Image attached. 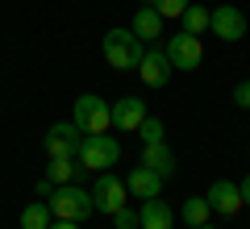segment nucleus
Returning a JSON list of instances; mask_svg holds the SVG:
<instances>
[{"label": "nucleus", "mask_w": 250, "mask_h": 229, "mask_svg": "<svg viewBox=\"0 0 250 229\" xmlns=\"http://www.w3.org/2000/svg\"><path fill=\"white\" fill-rule=\"evenodd\" d=\"M171 59H167V50L163 46H150V50L142 54V62H138V75H142V83L146 88H163V83L171 80Z\"/></svg>", "instance_id": "9b49d317"}, {"label": "nucleus", "mask_w": 250, "mask_h": 229, "mask_svg": "<svg viewBox=\"0 0 250 229\" xmlns=\"http://www.w3.org/2000/svg\"><path fill=\"white\" fill-rule=\"evenodd\" d=\"M50 221H54V212L46 200L25 204V212H21V229H50Z\"/></svg>", "instance_id": "dca6fc26"}, {"label": "nucleus", "mask_w": 250, "mask_h": 229, "mask_svg": "<svg viewBox=\"0 0 250 229\" xmlns=\"http://www.w3.org/2000/svg\"><path fill=\"white\" fill-rule=\"evenodd\" d=\"M100 50H104V62L117 71H138V62H142L146 54V42L134 34V29H108L104 42H100Z\"/></svg>", "instance_id": "f257e3e1"}, {"label": "nucleus", "mask_w": 250, "mask_h": 229, "mask_svg": "<svg viewBox=\"0 0 250 229\" xmlns=\"http://www.w3.org/2000/svg\"><path fill=\"white\" fill-rule=\"evenodd\" d=\"M50 229H80V221H62V217H54Z\"/></svg>", "instance_id": "393cba45"}, {"label": "nucleus", "mask_w": 250, "mask_h": 229, "mask_svg": "<svg viewBox=\"0 0 250 229\" xmlns=\"http://www.w3.org/2000/svg\"><path fill=\"white\" fill-rule=\"evenodd\" d=\"M171 229H175V225H171Z\"/></svg>", "instance_id": "cd10ccee"}, {"label": "nucleus", "mask_w": 250, "mask_h": 229, "mask_svg": "<svg viewBox=\"0 0 250 229\" xmlns=\"http://www.w3.org/2000/svg\"><path fill=\"white\" fill-rule=\"evenodd\" d=\"M208 34H217L221 42H238V38H246V13L233 9V4H217V9H208Z\"/></svg>", "instance_id": "0eeeda50"}, {"label": "nucleus", "mask_w": 250, "mask_h": 229, "mask_svg": "<svg viewBox=\"0 0 250 229\" xmlns=\"http://www.w3.org/2000/svg\"><path fill=\"white\" fill-rule=\"evenodd\" d=\"M179 21H184V34H196V38L208 34V9H200V4H188Z\"/></svg>", "instance_id": "6ab92c4d"}, {"label": "nucleus", "mask_w": 250, "mask_h": 229, "mask_svg": "<svg viewBox=\"0 0 250 229\" xmlns=\"http://www.w3.org/2000/svg\"><path fill=\"white\" fill-rule=\"evenodd\" d=\"M138 221H142V229H171L175 225V212H171L167 200H142V208H138Z\"/></svg>", "instance_id": "ddd939ff"}, {"label": "nucleus", "mask_w": 250, "mask_h": 229, "mask_svg": "<svg viewBox=\"0 0 250 229\" xmlns=\"http://www.w3.org/2000/svg\"><path fill=\"white\" fill-rule=\"evenodd\" d=\"M46 204H50V212H54V217H62V221H83V217L96 212L92 192H88V187H80V184H59Z\"/></svg>", "instance_id": "7ed1b4c3"}, {"label": "nucleus", "mask_w": 250, "mask_h": 229, "mask_svg": "<svg viewBox=\"0 0 250 229\" xmlns=\"http://www.w3.org/2000/svg\"><path fill=\"white\" fill-rule=\"evenodd\" d=\"M117 159H121V142L113 138V133H83L80 142V167L83 171H108L117 167Z\"/></svg>", "instance_id": "f03ea898"}, {"label": "nucleus", "mask_w": 250, "mask_h": 229, "mask_svg": "<svg viewBox=\"0 0 250 229\" xmlns=\"http://www.w3.org/2000/svg\"><path fill=\"white\" fill-rule=\"evenodd\" d=\"M196 229H217V225H208V221H205V225H196Z\"/></svg>", "instance_id": "bb28decb"}, {"label": "nucleus", "mask_w": 250, "mask_h": 229, "mask_svg": "<svg viewBox=\"0 0 250 229\" xmlns=\"http://www.w3.org/2000/svg\"><path fill=\"white\" fill-rule=\"evenodd\" d=\"M208 212H213V208H208V200H205V196H192V200H184L179 217L188 221V229H196V225H205V221H208Z\"/></svg>", "instance_id": "a211bd4d"}, {"label": "nucleus", "mask_w": 250, "mask_h": 229, "mask_svg": "<svg viewBox=\"0 0 250 229\" xmlns=\"http://www.w3.org/2000/svg\"><path fill=\"white\" fill-rule=\"evenodd\" d=\"M108 113H113V129H121V133H134L138 125L150 117L142 96H121V100H113V104H108Z\"/></svg>", "instance_id": "1a4fd4ad"}, {"label": "nucleus", "mask_w": 250, "mask_h": 229, "mask_svg": "<svg viewBox=\"0 0 250 229\" xmlns=\"http://www.w3.org/2000/svg\"><path fill=\"white\" fill-rule=\"evenodd\" d=\"M142 167H150V171H159L163 179H171V175H175V154H171V146H167V142H150V146H142Z\"/></svg>", "instance_id": "4468645a"}, {"label": "nucleus", "mask_w": 250, "mask_h": 229, "mask_svg": "<svg viewBox=\"0 0 250 229\" xmlns=\"http://www.w3.org/2000/svg\"><path fill=\"white\" fill-rule=\"evenodd\" d=\"M46 175L59 187V184H75V179L83 175V167H80V159H50V171H46Z\"/></svg>", "instance_id": "f3484780"}, {"label": "nucleus", "mask_w": 250, "mask_h": 229, "mask_svg": "<svg viewBox=\"0 0 250 229\" xmlns=\"http://www.w3.org/2000/svg\"><path fill=\"white\" fill-rule=\"evenodd\" d=\"M154 9H159V17L167 21V17H184V9L192 4V0H150Z\"/></svg>", "instance_id": "aec40b11"}, {"label": "nucleus", "mask_w": 250, "mask_h": 229, "mask_svg": "<svg viewBox=\"0 0 250 229\" xmlns=\"http://www.w3.org/2000/svg\"><path fill=\"white\" fill-rule=\"evenodd\" d=\"M80 142H83L80 125L59 121V125L46 129V154H50V159H80Z\"/></svg>", "instance_id": "423d86ee"}, {"label": "nucleus", "mask_w": 250, "mask_h": 229, "mask_svg": "<svg viewBox=\"0 0 250 229\" xmlns=\"http://www.w3.org/2000/svg\"><path fill=\"white\" fill-rule=\"evenodd\" d=\"M233 104H238V108H246V113H250V80H242L238 88H233Z\"/></svg>", "instance_id": "5701e85b"}, {"label": "nucleus", "mask_w": 250, "mask_h": 229, "mask_svg": "<svg viewBox=\"0 0 250 229\" xmlns=\"http://www.w3.org/2000/svg\"><path fill=\"white\" fill-rule=\"evenodd\" d=\"M50 192H54V179H50V175L38 179V196H42V200H50Z\"/></svg>", "instance_id": "b1692460"}, {"label": "nucleus", "mask_w": 250, "mask_h": 229, "mask_svg": "<svg viewBox=\"0 0 250 229\" xmlns=\"http://www.w3.org/2000/svg\"><path fill=\"white\" fill-rule=\"evenodd\" d=\"M71 121L80 125V133H108L113 129V113H108V100H100V96H80L75 100V113H71Z\"/></svg>", "instance_id": "20e7f679"}, {"label": "nucleus", "mask_w": 250, "mask_h": 229, "mask_svg": "<svg viewBox=\"0 0 250 229\" xmlns=\"http://www.w3.org/2000/svg\"><path fill=\"white\" fill-rule=\"evenodd\" d=\"M125 192H129V187H125L117 175L100 171L96 184H92V204H96V212H108V217H113L117 208H125Z\"/></svg>", "instance_id": "6e6552de"}, {"label": "nucleus", "mask_w": 250, "mask_h": 229, "mask_svg": "<svg viewBox=\"0 0 250 229\" xmlns=\"http://www.w3.org/2000/svg\"><path fill=\"white\" fill-rule=\"evenodd\" d=\"M163 50H167V59H171L175 71H196L200 59H205V46H200L196 34H171Z\"/></svg>", "instance_id": "39448f33"}, {"label": "nucleus", "mask_w": 250, "mask_h": 229, "mask_svg": "<svg viewBox=\"0 0 250 229\" xmlns=\"http://www.w3.org/2000/svg\"><path fill=\"white\" fill-rule=\"evenodd\" d=\"M205 200H208V208L221 212V217H233V212L246 208V200H242V187L233 184V179H217V184L205 192Z\"/></svg>", "instance_id": "9d476101"}, {"label": "nucleus", "mask_w": 250, "mask_h": 229, "mask_svg": "<svg viewBox=\"0 0 250 229\" xmlns=\"http://www.w3.org/2000/svg\"><path fill=\"white\" fill-rule=\"evenodd\" d=\"M134 29L138 38H142V42H159V34H163V17H159V9H154V4H142V9L134 13Z\"/></svg>", "instance_id": "2eb2a0df"}, {"label": "nucleus", "mask_w": 250, "mask_h": 229, "mask_svg": "<svg viewBox=\"0 0 250 229\" xmlns=\"http://www.w3.org/2000/svg\"><path fill=\"white\" fill-rule=\"evenodd\" d=\"M138 133H142L146 146H150V142H163V121H159V117H146V121L138 125Z\"/></svg>", "instance_id": "412c9836"}, {"label": "nucleus", "mask_w": 250, "mask_h": 229, "mask_svg": "<svg viewBox=\"0 0 250 229\" xmlns=\"http://www.w3.org/2000/svg\"><path fill=\"white\" fill-rule=\"evenodd\" d=\"M238 187H242V200H246V204H250V175H246V179H242V184H238Z\"/></svg>", "instance_id": "a878e982"}, {"label": "nucleus", "mask_w": 250, "mask_h": 229, "mask_svg": "<svg viewBox=\"0 0 250 229\" xmlns=\"http://www.w3.org/2000/svg\"><path fill=\"white\" fill-rule=\"evenodd\" d=\"M163 184H167V179H163L159 171L142 167V163H138V167L125 175V187H129V196H138V200H154V196L163 192Z\"/></svg>", "instance_id": "f8f14e48"}, {"label": "nucleus", "mask_w": 250, "mask_h": 229, "mask_svg": "<svg viewBox=\"0 0 250 229\" xmlns=\"http://www.w3.org/2000/svg\"><path fill=\"white\" fill-rule=\"evenodd\" d=\"M113 225H117V229H142V221H138L134 208H117V212H113Z\"/></svg>", "instance_id": "4be33fe9"}]
</instances>
